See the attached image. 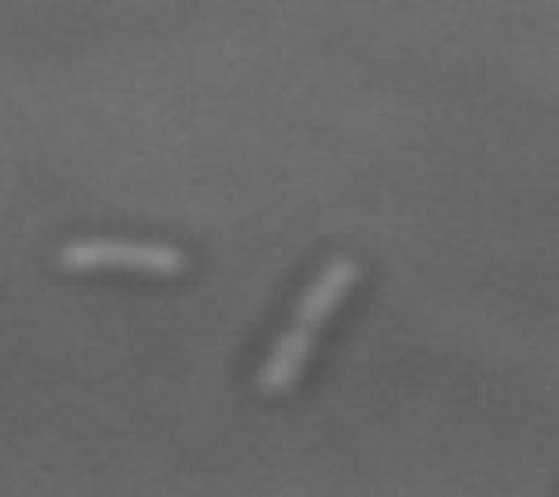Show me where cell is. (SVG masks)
I'll list each match as a JSON object with an SVG mask.
<instances>
[{"mask_svg":"<svg viewBox=\"0 0 559 497\" xmlns=\"http://www.w3.org/2000/svg\"><path fill=\"white\" fill-rule=\"evenodd\" d=\"M56 263L62 268H99V263H118V268H146V271H179L187 263V252L165 241H114V238H78L59 246Z\"/></svg>","mask_w":559,"mask_h":497,"instance_id":"obj_1","label":"cell"},{"mask_svg":"<svg viewBox=\"0 0 559 497\" xmlns=\"http://www.w3.org/2000/svg\"><path fill=\"white\" fill-rule=\"evenodd\" d=\"M355 279H358V263L352 257H333L319 271V279H314L308 289L300 293V304H297V315H293V326H300V330L314 333V326H319L325 315H330L336 304H341V296L352 289Z\"/></svg>","mask_w":559,"mask_h":497,"instance_id":"obj_2","label":"cell"},{"mask_svg":"<svg viewBox=\"0 0 559 497\" xmlns=\"http://www.w3.org/2000/svg\"><path fill=\"white\" fill-rule=\"evenodd\" d=\"M308 352H311V330L289 326V330L282 333L278 341H274L267 363L260 366L257 388H263V391L289 388L293 380H297V374H300V366H304V358H308Z\"/></svg>","mask_w":559,"mask_h":497,"instance_id":"obj_3","label":"cell"}]
</instances>
